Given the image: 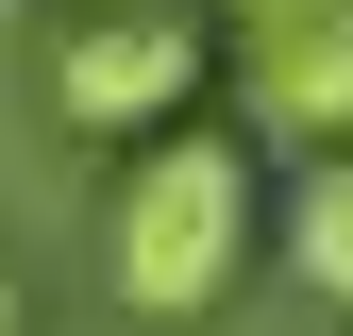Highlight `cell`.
Returning <instances> with one entry per match:
<instances>
[{"instance_id":"obj_2","label":"cell","mask_w":353,"mask_h":336,"mask_svg":"<svg viewBox=\"0 0 353 336\" xmlns=\"http://www.w3.org/2000/svg\"><path fill=\"white\" fill-rule=\"evenodd\" d=\"M202 67H219V34L185 17V0H68V34H51V118L68 135H185V101H202Z\"/></svg>"},{"instance_id":"obj_4","label":"cell","mask_w":353,"mask_h":336,"mask_svg":"<svg viewBox=\"0 0 353 336\" xmlns=\"http://www.w3.org/2000/svg\"><path fill=\"white\" fill-rule=\"evenodd\" d=\"M286 269L320 286V303H353V151H303V185H286Z\"/></svg>"},{"instance_id":"obj_5","label":"cell","mask_w":353,"mask_h":336,"mask_svg":"<svg viewBox=\"0 0 353 336\" xmlns=\"http://www.w3.org/2000/svg\"><path fill=\"white\" fill-rule=\"evenodd\" d=\"M0 336H34V286H17V269H0Z\"/></svg>"},{"instance_id":"obj_1","label":"cell","mask_w":353,"mask_h":336,"mask_svg":"<svg viewBox=\"0 0 353 336\" xmlns=\"http://www.w3.org/2000/svg\"><path fill=\"white\" fill-rule=\"evenodd\" d=\"M252 269V151L236 135H135L118 151V202H101V286L135 319H219Z\"/></svg>"},{"instance_id":"obj_6","label":"cell","mask_w":353,"mask_h":336,"mask_svg":"<svg viewBox=\"0 0 353 336\" xmlns=\"http://www.w3.org/2000/svg\"><path fill=\"white\" fill-rule=\"evenodd\" d=\"M185 17H202V0H185Z\"/></svg>"},{"instance_id":"obj_3","label":"cell","mask_w":353,"mask_h":336,"mask_svg":"<svg viewBox=\"0 0 353 336\" xmlns=\"http://www.w3.org/2000/svg\"><path fill=\"white\" fill-rule=\"evenodd\" d=\"M219 67L270 135L353 151V0H219Z\"/></svg>"}]
</instances>
